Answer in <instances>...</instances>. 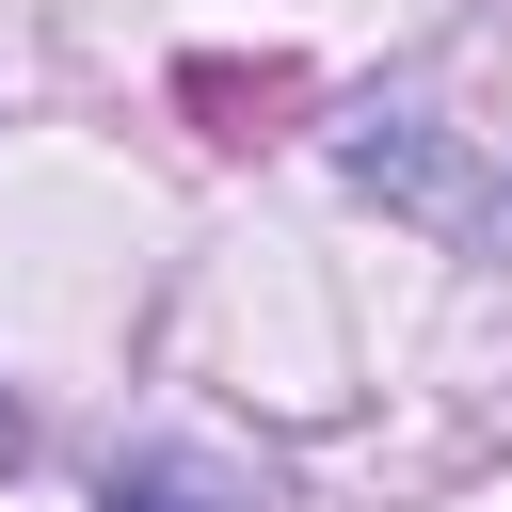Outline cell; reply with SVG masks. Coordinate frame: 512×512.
Listing matches in <instances>:
<instances>
[{"mask_svg":"<svg viewBox=\"0 0 512 512\" xmlns=\"http://www.w3.org/2000/svg\"><path fill=\"white\" fill-rule=\"evenodd\" d=\"M96 512H240V496H224L192 448H128V464L96 480Z\"/></svg>","mask_w":512,"mask_h":512,"instance_id":"6da1fadb","label":"cell"}]
</instances>
